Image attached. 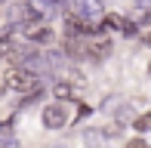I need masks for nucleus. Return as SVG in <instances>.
<instances>
[{
  "label": "nucleus",
  "mask_w": 151,
  "mask_h": 148,
  "mask_svg": "<svg viewBox=\"0 0 151 148\" xmlns=\"http://www.w3.org/2000/svg\"><path fill=\"white\" fill-rule=\"evenodd\" d=\"M133 126H136V130H139V133H148V130H151V111L139 114V117L133 120Z\"/></svg>",
  "instance_id": "obj_9"
},
{
  "label": "nucleus",
  "mask_w": 151,
  "mask_h": 148,
  "mask_svg": "<svg viewBox=\"0 0 151 148\" xmlns=\"http://www.w3.org/2000/svg\"><path fill=\"white\" fill-rule=\"evenodd\" d=\"M142 40H145V43H148V46H151V34H145V37H142Z\"/></svg>",
  "instance_id": "obj_14"
},
{
  "label": "nucleus",
  "mask_w": 151,
  "mask_h": 148,
  "mask_svg": "<svg viewBox=\"0 0 151 148\" xmlns=\"http://www.w3.org/2000/svg\"><path fill=\"white\" fill-rule=\"evenodd\" d=\"M25 22H34L28 3H16V6H9V25H25Z\"/></svg>",
  "instance_id": "obj_6"
},
{
  "label": "nucleus",
  "mask_w": 151,
  "mask_h": 148,
  "mask_svg": "<svg viewBox=\"0 0 151 148\" xmlns=\"http://www.w3.org/2000/svg\"><path fill=\"white\" fill-rule=\"evenodd\" d=\"M12 46H16V43L9 40V28H3V34H0V59H3V56H9V52H12Z\"/></svg>",
  "instance_id": "obj_8"
},
{
  "label": "nucleus",
  "mask_w": 151,
  "mask_h": 148,
  "mask_svg": "<svg viewBox=\"0 0 151 148\" xmlns=\"http://www.w3.org/2000/svg\"><path fill=\"white\" fill-rule=\"evenodd\" d=\"M90 50H93V56H96V59H105L108 52H111V43H108V40H102V43H96V46H90Z\"/></svg>",
  "instance_id": "obj_10"
},
{
  "label": "nucleus",
  "mask_w": 151,
  "mask_h": 148,
  "mask_svg": "<svg viewBox=\"0 0 151 148\" xmlns=\"http://www.w3.org/2000/svg\"><path fill=\"white\" fill-rule=\"evenodd\" d=\"M65 124H68V108L62 102H52L43 108V126L46 130H62Z\"/></svg>",
  "instance_id": "obj_2"
},
{
  "label": "nucleus",
  "mask_w": 151,
  "mask_h": 148,
  "mask_svg": "<svg viewBox=\"0 0 151 148\" xmlns=\"http://www.w3.org/2000/svg\"><path fill=\"white\" fill-rule=\"evenodd\" d=\"M25 40H31V43H50L52 31H50V25L34 19V22H25Z\"/></svg>",
  "instance_id": "obj_3"
},
{
  "label": "nucleus",
  "mask_w": 151,
  "mask_h": 148,
  "mask_svg": "<svg viewBox=\"0 0 151 148\" xmlns=\"http://www.w3.org/2000/svg\"><path fill=\"white\" fill-rule=\"evenodd\" d=\"M102 28H111V31H123V34H136L133 22H127L123 16H117V12H111V16L102 19Z\"/></svg>",
  "instance_id": "obj_5"
},
{
  "label": "nucleus",
  "mask_w": 151,
  "mask_h": 148,
  "mask_svg": "<svg viewBox=\"0 0 151 148\" xmlns=\"http://www.w3.org/2000/svg\"><path fill=\"white\" fill-rule=\"evenodd\" d=\"M74 16L86 19V22H96L102 16V0H74Z\"/></svg>",
  "instance_id": "obj_4"
},
{
  "label": "nucleus",
  "mask_w": 151,
  "mask_h": 148,
  "mask_svg": "<svg viewBox=\"0 0 151 148\" xmlns=\"http://www.w3.org/2000/svg\"><path fill=\"white\" fill-rule=\"evenodd\" d=\"M127 148H151L145 139H133V142H127Z\"/></svg>",
  "instance_id": "obj_12"
},
{
  "label": "nucleus",
  "mask_w": 151,
  "mask_h": 148,
  "mask_svg": "<svg viewBox=\"0 0 151 148\" xmlns=\"http://www.w3.org/2000/svg\"><path fill=\"white\" fill-rule=\"evenodd\" d=\"M102 142H105V136H102V133H96V130L86 133V145H90V148H102Z\"/></svg>",
  "instance_id": "obj_11"
},
{
  "label": "nucleus",
  "mask_w": 151,
  "mask_h": 148,
  "mask_svg": "<svg viewBox=\"0 0 151 148\" xmlns=\"http://www.w3.org/2000/svg\"><path fill=\"white\" fill-rule=\"evenodd\" d=\"M148 74H151V62H148Z\"/></svg>",
  "instance_id": "obj_16"
},
{
  "label": "nucleus",
  "mask_w": 151,
  "mask_h": 148,
  "mask_svg": "<svg viewBox=\"0 0 151 148\" xmlns=\"http://www.w3.org/2000/svg\"><path fill=\"white\" fill-rule=\"evenodd\" d=\"M52 96L65 102V99H71V96H74V86H71V83H65V80H59V83L52 86Z\"/></svg>",
  "instance_id": "obj_7"
},
{
  "label": "nucleus",
  "mask_w": 151,
  "mask_h": 148,
  "mask_svg": "<svg viewBox=\"0 0 151 148\" xmlns=\"http://www.w3.org/2000/svg\"><path fill=\"white\" fill-rule=\"evenodd\" d=\"M6 93V80H3V74H0V96Z\"/></svg>",
  "instance_id": "obj_13"
},
{
  "label": "nucleus",
  "mask_w": 151,
  "mask_h": 148,
  "mask_svg": "<svg viewBox=\"0 0 151 148\" xmlns=\"http://www.w3.org/2000/svg\"><path fill=\"white\" fill-rule=\"evenodd\" d=\"M50 3H62V0H50Z\"/></svg>",
  "instance_id": "obj_15"
},
{
  "label": "nucleus",
  "mask_w": 151,
  "mask_h": 148,
  "mask_svg": "<svg viewBox=\"0 0 151 148\" xmlns=\"http://www.w3.org/2000/svg\"><path fill=\"white\" fill-rule=\"evenodd\" d=\"M0 3H6V0H0Z\"/></svg>",
  "instance_id": "obj_17"
},
{
  "label": "nucleus",
  "mask_w": 151,
  "mask_h": 148,
  "mask_svg": "<svg viewBox=\"0 0 151 148\" xmlns=\"http://www.w3.org/2000/svg\"><path fill=\"white\" fill-rule=\"evenodd\" d=\"M3 80H6V90H16V93H31L34 86H37V74H31V71H25V68H9L3 74Z\"/></svg>",
  "instance_id": "obj_1"
}]
</instances>
